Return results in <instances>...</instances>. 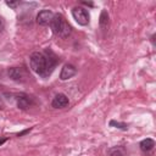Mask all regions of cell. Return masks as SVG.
<instances>
[{
  "mask_svg": "<svg viewBox=\"0 0 156 156\" xmlns=\"http://www.w3.org/2000/svg\"><path fill=\"white\" fill-rule=\"evenodd\" d=\"M29 63H30V68L37 74H39L43 78H46L51 74V72L56 67L57 58L50 50H46L45 52L37 51L30 55Z\"/></svg>",
  "mask_w": 156,
  "mask_h": 156,
  "instance_id": "6da1fadb",
  "label": "cell"
},
{
  "mask_svg": "<svg viewBox=\"0 0 156 156\" xmlns=\"http://www.w3.org/2000/svg\"><path fill=\"white\" fill-rule=\"evenodd\" d=\"M50 27L52 29V32L58 35L60 38H67L69 34H71V26L67 23L66 18L60 15V13H56L54 15V18L50 23Z\"/></svg>",
  "mask_w": 156,
  "mask_h": 156,
  "instance_id": "7a4b0ae2",
  "label": "cell"
},
{
  "mask_svg": "<svg viewBox=\"0 0 156 156\" xmlns=\"http://www.w3.org/2000/svg\"><path fill=\"white\" fill-rule=\"evenodd\" d=\"M72 16L76 20V22L80 26H87L89 23V13L85 9L76 6L72 9Z\"/></svg>",
  "mask_w": 156,
  "mask_h": 156,
  "instance_id": "3957f363",
  "label": "cell"
},
{
  "mask_svg": "<svg viewBox=\"0 0 156 156\" xmlns=\"http://www.w3.org/2000/svg\"><path fill=\"white\" fill-rule=\"evenodd\" d=\"M7 74L12 80L20 82V83L26 82L27 78H28V74H27L26 69L22 68V67H11V68L7 69Z\"/></svg>",
  "mask_w": 156,
  "mask_h": 156,
  "instance_id": "277c9868",
  "label": "cell"
},
{
  "mask_svg": "<svg viewBox=\"0 0 156 156\" xmlns=\"http://www.w3.org/2000/svg\"><path fill=\"white\" fill-rule=\"evenodd\" d=\"M54 18V13L50 10H41L37 15V23L40 26H49Z\"/></svg>",
  "mask_w": 156,
  "mask_h": 156,
  "instance_id": "5b68a950",
  "label": "cell"
},
{
  "mask_svg": "<svg viewBox=\"0 0 156 156\" xmlns=\"http://www.w3.org/2000/svg\"><path fill=\"white\" fill-rule=\"evenodd\" d=\"M68 104H69V100H68V98L65 94H57V95H55V98L51 101V106L55 107V108H63Z\"/></svg>",
  "mask_w": 156,
  "mask_h": 156,
  "instance_id": "8992f818",
  "label": "cell"
},
{
  "mask_svg": "<svg viewBox=\"0 0 156 156\" xmlns=\"http://www.w3.org/2000/svg\"><path fill=\"white\" fill-rule=\"evenodd\" d=\"M76 73H77L76 67H74L73 65L67 63V65H65V66L62 67V69H61V73H60V79H61V80L69 79V78H72V77H73Z\"/></svg>",
  "mask_w": 156,
  "mask_h": 156,
  "instance_id": "52a82bcc",
  "label": "cell"
},
{
  "mask_svg": "<svg viewBox=\"0 0 156 156\" xmlns=\"http://www.w3.org/2000/svg\"><path fill=\"white\" fill-rule=\"evenodd\" d=\"M16 101H17V106H18V108H21V110H27V108L32 105V100H30V98L27 96V95H24V94H20V95L17 96Z\"/></svg>",
  "mask_w": 156,
  "mask_h": 156,
  "instance_id": "ba28073f",
  "label": "cell"
},
{
  "mask_svg": "<svg viewBox=\"0 0 156 156\" xmlns=\"http://www.w3.org/2000/svg\"><path fill=\"white\" fill-rule=\"evenodd\" d=\"M154 146H155V141H154L152 139H150V138L144 139V140L140 143V149H141V151H144V152H147V151L152 150Z\"/></svg>",
  "mask_w": 156,
  "mask_h": 156,
  "instance_id": "9c48e42d",
  "label": "cell"
},
{
  "mask_svg": "<svg viewBox=\"0 0 156 156\" xmlns=\"http://www.w3.org/2000/svg\"><path fill=\"white\" fill-rule=\"evenodd\" d=\"M99 23H100L101 29H104V30L107 29V27H108V13H107L105 10H104V11L101 12V15H100V21H99Z\"/></svg>",
  "mask_w": 156,
  "mask_h": 156,
  "instance_id": "30bf717a",
  "label": "cell"
},
{
  "mask_svg": "<svg viewBox=\"0 0 156 156\" xmlns=\"http://www.w3.org/2000/svg\"><path fill=\"white\" fill-rule=\"evenodd\" d=\"M107 154H108V156H123L124 155V150L122 147H119V146H115V147L108 149Z\"/></svg>",
  "mask_w": 156,
  "mask_h": 156,
  "instance_id": "8fae6325",
  "label": "cell"
},
{
  "mask_svg": "<svg viewBox=\"0 0 156 156\" xmlns=\"http://www.w3.org/2000/svg\"><path fill=\"white\" fill-rule=\"evenodd\" d=\"M110 126L116 127V128H119V129H123V130H127V128H128V126L126 123H121V122H116V121H111L110 122Z\"/></svg>",
  "mask_w": 156,
  "mask_h": 156,
  "instance_id": "7c38bea8",
  "label": "cell"
},
{
  "mask_svg": "<svg viewBox=\"0 0 156 156\" xmlns=\"http://www.w3.org/2000/svg\"><path fill=\"white\" fill-rule=\"evenodd\" d=\"M6 5L15 9V7H17V6L20 5V1H6Z\"/></svg>",
  "mask_w": 156,
  "mask_h": 156,
  "instance_id": "4fadbf2b",
  "label": "cell"
},
{
  "mask_svg": "<svg viewBox=\"0 0 156 156\" xmlns=\"http://www.w3.org/2000/svg\"><path fill=\"white\" fill-rule=\"evenodd\" d=\"M29 130H30V128H29V129H27V130H23V132H21V133L18 134V136H22L23 134H26V133H27V132H29Z\"/></svg>",
  "mask_w": 156,
  "mask_h": 156,
  "instance_id": "5bb4252c",
  "label": "cell"
},
{
  "mask_svg": "<svg viewBox=\"0 0 156 156\" xmlns=\"http://www.w3.org/2000/svg\"><path fill=\"white\" fill-rule=\"evenodd\" d=\"M6 140H7L6 138H2V139H0V145H2V144H4L5 141H6Z\"/></svg>",
  "mask_w": 156,
  "mask_h": 156,
  "instance_id": "9a60e30c",
  "label": "cell"
},
{
  "mask_svg": "<svg viewBox=\"0 0 156 156\" xmlns=\"http://www.w3.org/2000/svg\"><path fill=\"white\" fill-rule=\"evenodd\" d=\"M151 41H152V44L155 45V34H154V35L151 37Z\"/></svg>",
  "mask_w": 156,
  "mask_h": 156,
  "instance_id": "2e32d148",
  "label": "cell"
},
{
  "mask_svg": "<svg viewBox=\"0 0 156 156\" xmlns=\"http://www.w3.org/2000/svg\"><path fill=\"white\" fill-rule=\"evenodd\" d=\"M2 27H4V24H2V21H1V18H0V32H1Z\"/></svg>",
  "mask_w": 156,
  "mask_h": 156,
  "instance_id": "e0dca14e",
  "label": "cell"
},
{
  "mask_svg": "<svg viewBox=\"0 0 156 156\" xmlns=\"http://www.w3.org/2000/svg\"><path fill=\"white\" fill-rule=\"evenodd\" d=\"M2 105H4V102H2V99H1V96H0V108L2 107Z\"/></svg>",
  "mask_w": 156,
  "mask_h": 156,
  "instance_id": "ac0fdd59",
  "label": "cell"
}]
</instances>
